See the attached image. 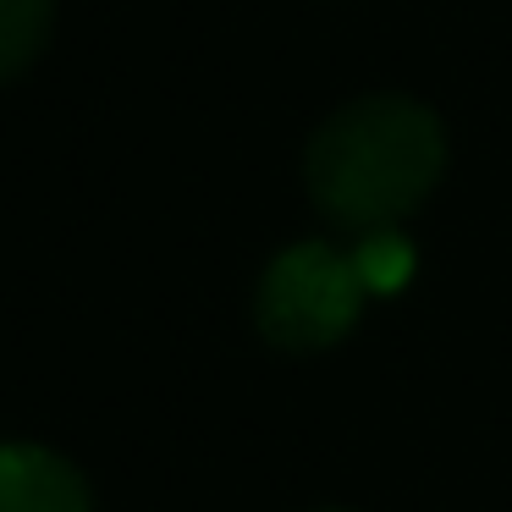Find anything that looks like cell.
I'll return each mask as SVG.
<instances>
[{"instance_id": "1", "label": "cell", "mask_w": 512, "mask_h": 512, "mask_svg": "<svg viewBox=\"0 0 512 512\" xmlns=\"http://www.w3.org/2000/svg\"><path fill=\"white\" fill-rule=\"evenodd\" d=\"M446 138L424 105L380 94L336 111L309 144V193L331 221L386 232L441 182Z\"/></svg>"}, {"instance_id": "2", "label": "cell", "mask_w": 512, "mask_h": 512, "mask_svg": "<svg viewBox=\"0 0 512 512\" xmlns=\"http://www.w3.org/2000/svg\"><path fill=\"white\" fill-rule=\"evenodd\" d=\"M364 281L347 254L325 243H298L265 270L259 287V325L281 347H331L358 320Z\"/></svg>"}, {"instance_id": "3", "label": "cell", "mask_w": 512, "mask_h": 512, "mask_svg": "<svg viewBox=\"0 0 512 512\" xmlns=\"http://www.w3.org/2000/svg\"><path fill=\"white\" fill-rule=\"evenodd\" d=\"M0 512H94L83 474L50 446H0Z\"/></svg>"}, {"instance_id": "4", "label": "cell", "mask_w": 512, "mask_h": 512, "mask_svg": "<svg viewBox=\"0 0 512 512\" xmlns=\"http://www.w3.org/2000/svg\"><path fill=\"white\" fill-rule=\"evenodd\" d=\"M56 0H0V83L28 72L50 45Z\"/></svg>"}, {"instance_id": "5", "label": "cell", "mask_w": 512, "mask_h": 512, "mask_svg": "<svg viewBox=\"0 0 512 512\" xmlns=\"http://www.w3.org/2000/svg\"><path fill=\"white\" fill-rule=\"evenodd\" d=\"M358 265V281H364V292H397L402 281L413 276V248L402 243L397 232H364V248L353 254Z\"/></svg>"}]
</instances>
